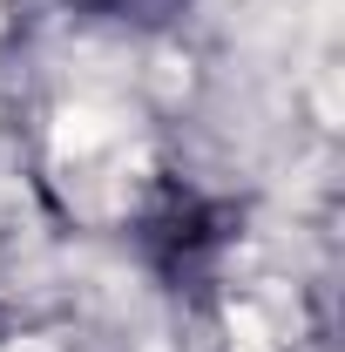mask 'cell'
I'll return each instance as SVG.
<instances>
[{
    "mask_svg": "<svg viewBox=\"0 0 345 352\" xmlns=\"http://www.w3.org/2000/svg\"><path fill=\"white\" fill-rule=\"evenodd\" d=\"M230 346H237V352H278V346H271V332H264V318L251 305L230 311Z\"/></svg>",
    "mask_w": 345,
    "mask_h": 352,
    "instance_id": "obj_1",
    "label": "cell"
}]
</instances>
